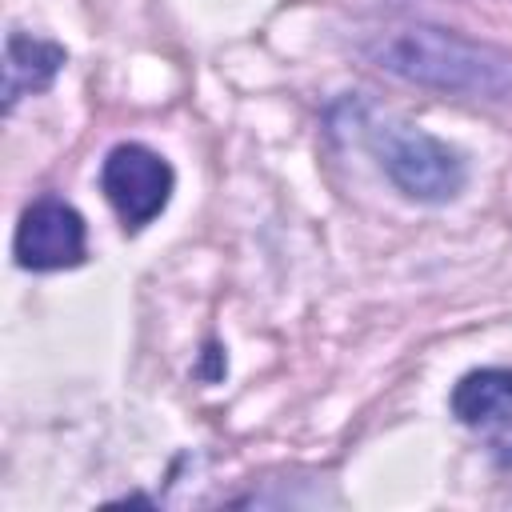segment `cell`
I'll list each match as a JSON object with an SVG mask.
<instances>
[{
    "mask_svg": "<svg viewBox=\"0 0 512 512\" xmlns=\"http://www.w3.org/2000/svg\"><path fill=\"white\" fill-rule=\"evenodd\" d=\"M332 116H344V132L376 160V168L404 200L452 204L468 188V156L408 116L360 96L344 100Z\"/></svg>",
    "mask_w": 512,
    "mask_h": 512,
    "instance_id": "2",
    "label": "cell"
},
{
    "mask_svg": "<svg viewBox=\"0 0 512 512\" xmlns=\"http://www.w3.org/2000/svg\"><path fill=\"white\" fill-rule=\"evenodd\" d=\"M100 192L124 232H144L152 220L164 216L176 192V172L156 148L140 140H120L100 160Z\"/></svg>",
    "mask_w": 512,
    "mask_h": 512,
    "instance_id": "3",
    "label": "cell"
},
{
    "mask_svg": "<svg viewBox=\"0 0 512 512\" xmlns=\"http://www.w3.org/2000/svg\"><path fill=\"white\" fill-rule=\"evenodd\" d=\"M12 256L24 272H64V268L84 264L88 224L80 208L52 192L28 200L12 232Z\"/></svg>",
    "mask_w": 512,
    "mask_h": 512,
    "instance_id": "4",
    "label": "cell"
},
{
    "mask_svg": "<svg viewBox=\"0 0 512 512\" xmlns=\"http://www.w3.org/2000/svg\"><path fill=\"white\" fill-rule=\"evenodd\" d=\"M452 416L464 428H492L512 420V364H484L464 372L448 396Z\"/></svg>",
    "mask_w": 512,
    "mask_h": 512,
    "instance_id": "6",
    "label": "cell"
},
{
    "mask_svg": "<svg viewBox=\"0 0 512 512\" xmlns=\"http://www.w3.org/2000/svg\"><path fill=\"white\" fill-rule=\"evenodd\" d=\"M64 64H68L64 44L12 28L4 40V112H12L24 96L48 92L64 72Z\"/></svg>",
    "mask_w": 512,
    "mask_h": 512,
    "instance_id": "5",
    "label": "cell"
},
{
    "mask_svg": "<svg viewBox=\"0 0 512 512\" xmlns=\"http://www.w3.org/2000/svg\"><path fill=\"white\" fill-rule=\"evenodd\" d=\"M360 52L404 84L480 104H512V48L504 44L416 20L376 28Z\"/></svg>",
    "mask_w": 512,
    "mask_h": 512,
    "instance_id": "1",
    "label": "cell"
},
{
    "mask_svg": "<svg viewBox=\"0 0 512 512\" xmlns=\"http://www.w3.org/2000/svg\"><path fill=\"white\" fill-rule=\"evenodd\" d=\"M504 460H508V464H512V452H504Z\"/></svg>",
    "mask_w": 512,
    "mask_h": 512,
    "instance_id": "7",
    "label": "cell"
}]
</instances>
